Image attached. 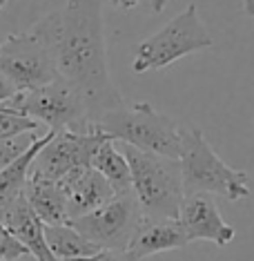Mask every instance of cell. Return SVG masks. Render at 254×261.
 Listing matches in <instances>:
<instances>
[{"instance_id":"obj_1","label":"cell","mask_w":254,"mask_h":261,"mask_svg":"<svg viewBox=\"0 0 254 261\" xmlns=\"http://www.w3.org/2000/svg\"><path fill=\"white\" fill-rule=\"evenodd\" d=\"M49 45L58 79L82 98L90 123L118 110L123 96L111 83L103 36V0H67L32 25Z\"/></svg>"},{"instance_id":"obj_2","label":"cell","mask_w":254,"mask_h":261,"mask_svg":"<svg viewBox=\"0 0 254 261\" xmlns=\"http://www.w3.org/2000/svg\"><path fill=\"white\" fill-rule=\"evenodd\" d=\"M181 181L183 197L212 194L228 201L250 197L247 174L234 170L212 150L205 134L199 127H181Z\"/></svg>"},{"instance_id":"obj_3","label":"cell","mask_w":254,"mask_h":261,"mask_svg":"<svg viewBox=\"0 0 254 261\" xmlns=\"http://www.w3.org/2000/svg\"><path fill=\"white\" fill-rule=\"evenodd\" d=\"M123 156L129 165L132 192L140 215L150 219H176L183 203V181L179 159L136 150L123 143Z\"/></svg>"},{"instance_id":"obj_4","label":"cell","mask_w":254,"mask_h":261,"mask_svg":"<svg viewBox=\"0 0 254 261\" xmlns=\"http://www.w3.org/2000/svg\"><path fill=\"white\" fill-rule=\"evenodd\" d=\"M111 141H121L136 150L179 159L181 154V125L161 114L150 103L121 105L103 114L94 123Z\"/></svg>"},{"instance_id":"obj_5","label":"cell","mask_w":254,"mask_h":261,"mask_svg":"<svg viewBox=\"0 0 254 261\" xmlns=\"http://www.w3.org/2000/svg\"><path fill=\"white\" fill-rule=\"evenodd\" d=\"M212 45H214V38L210 36L208 27L201 20L196 5L192 3L174 20H170L161 32L138 43L132 69L134 74L165 69L172 63L181 61L183 56L208 49Z\"/></svg>"},{"instance_id":"obj_6","label":"cell","mask_w":254,"mask_h":261,"mask_svg":"<svg viewBox=\"0 0 254 261\" xmlns=\"http://www.w3.org/2000/svg\"><path fill=\"white\" fill-rule=\"evenodd\" d=\"M0 108L34 118L40 125H47L51 132H61V129L85 132L92 127L82 98L63 79H54L36 90L14 94Z\"/></svg>"},{"instance_id":"obj_7","label":"cell","mask_w":254,"mask_h":261,"mask_svg":"<svg viewBox=\"0 0 254 261\" xmlns=\"http://www.w3.org/2000/svg\"><path fill=\"white\" fill-rule=\"evenodd\" d=\"M0 72L18 92L36 90L58 79L49 45L34 27L11 36L0 45Z\"/></svg>"},{"instance_id":"obj_8","label":"cell","mask_w":254,"mask_h":261,"mask_svg":"<svg viewBox=\"0 0 254 261\" xmlns=\"http://www.w3.org/2000/svg\"><path fill=\"white\" fill-rule=\"evenodd\" d=\"M140 217L143 215L136 197L129 190V192L114 194L107 203L67 223L74 225L85 239L96 243L100 250H127V243Z\"/></svg>"},{"instance_id":"obj_9","label":"cell","mask_w":254,"mask_h":261,"mask_svg":"<svg viewBox=\"0 0 254 261\" xmlns=\"http://www.w3.org/2000/svg\"><path fill=\"white\" fill-rule=\"evenodd\" d=\"M105 136L100 129L92 123L85 132H74V129H61L54 132L51 139L40 147L32 163V174L43 176V179L58 181L74 168H87L92 161V154L103 143Z\"/></svg>"},{"instance_id":"obj_10","label":"cell","mask_w":254,"mask_h":261,"mask_svg":"<svg viewBox=\"0 0 254 261\" xmlns=\"http://www.w3.org/2000/svg\"><path fill=\"white\" fill-rule=\"evenodd\" d=\"M176 219H179L183 232H185L187 243L205 239V241L216 243L218 248H223L236 237V230L228 221H223L212 194L183 197V203L179 207V217Z\"/></svg>"},{"instance_id":"obj_11","label":"cell","mask_w":254,"mask_h":261,"mask_svg":"<svg viewBox=\"0 0 254 261\" xmlns=\"http://www.w3.org/2000/svg\"><path fill=\"white\" fill-rule=\"evenodd\" d=\"M58 186H61L63 194H65L69 221L96 210V207L107 203V201L114 197L111 186L96 170L90 168V165H87V168L69 170L67 174L58 179Z\"/></svg>"},{"instance_id":"obj_12","label":"cell","mask_w":254,"mask_h":261,"mask_svg":"<svg viewBox=\"0 0 254 261\" xmlns=\"http://www.w3.org/2000/svg\"><path fill=\"white\" fill-rule=\"evenodd\" d=\"M183 246H187V239H185V232H183L179 219L140 217L132 232V239L127 243V252L136 261H140L158 252L179 250Z\"/></svg>"},{"instance_id":"obj_13","label":"cell","mask_w":254,"mask_h":261,"mask_svg":"<svg viewBox=\"0 0 254 261\" xmlns=\"http://www.w3.org/2000/svg\"><path fill=\"white\" fill-rule=\"evenodd\" d=\"M0 221L27 248V252L32 257H36V261H56V257L49 252V248L45 243V232H43L45 223L29 207L25 197H18L5 210H0Z\"/></svg>"},{"instance_id":"obj_14","label":"cell","mask_w":254,"mask_h":261,"mask_svg":"<svg viewBox=\"0 0 254 261\" xmlns=\"http://www.w3.org/2000/svg\"><path fill=\"white\" fill-rule=\"evenodd\" d=\"M22 197L29 203L38 219L45 225H56V223H67V203H65V194L58 181L43 179L29 172L27 186L22 190Z\"/></svg>"},{"instance_id":"obj_15","label":"cell","mask_w":254,"mask_h":261,"mask_svg":"<svg viewBox=\"0 0 254 261\" xmlns=\"http://www.w3.org/2000/svg\"><path fill=\"white\" fill-rule=\"evenodd\" d=\"M51 129H47V134L38 136L25 152L20 154L16 161H11L7 168L0 170V210H5L9 203H14L18 197H22V190L27 186L29 172H32V163L36 159V154L40 152L47 141L51 139Z\"/></svg>"},{"instance_id":"obj_16","label":"cell","mask_w":254,"mask_h":261,"mask_svg":"<svg viewBox=\"0 0 254 261\" xmlns=\"http://www.w3.org/2000/svg\"><path fill=\"white\" fill-rule=\"evenodd\" d=\"M90 168H94L103 176L105 181L111 186L114 194L129 192L132 190V176H129V165L125 161L121 150H116L114 141L105 139L103 143L96 147V152L92 154Z\"/></svg>"},{"instance_id":"obj_17","label":"cell","mask_w":254,"mask_h":261,"mask_svg":"<svg viewBox=\"0 0 254 261\" xmlns=\"http://www.w3.org/2000/svg\"><path fill=\"white\" fill-rule=\"evenodd\" d=\"M45 243L49 252L56 257V261L63 259H80L90 257V254L98 252L100 248L90 239H85L74 225L69 223H56V225H45Z\"/></svg>"},{"instance_id":"obj_18","label":"cell","mask_w":254,"mask_h":261,"mask_svg":"<svg viewBox=\"0 0 254 261\" xmlns=\"http://www.w3.org/2000/svg\"><path fill=\"white\" fill-rule=\"evenodd\" d=\"M38 127H40V123H36L34 118L0 108V141L11 139V136H18V134L36 132Z\"/></svg>"},{"instance_id":"obj_19","label":"cell","mask_w":254,"mask_h":261,"mask_svg":"<svg viewBox=\"0 0 254 261\" xmlns=\"http://www.w3.org/2000/svg\"><path fill=\"white\" fill-rule=\"evenodd\" d=\"M36 139H38L36 132H27V134H18V136L0 141V170L7 168L11 161H16Z\"/></svg>"},{"instance_id":"obj_20","label":"cell","mask_w":254,"mask_h":261,"mask_svg":"<svg viewBox=\"0 0 254 261\" xmlns=\"http://www.w3.org/2000/svg\"><path fill=\"white\" fill-rule=\"evenodd\" d=\"M0 254H3L5 261H14V259H20V257H25V254H29L27 248L5 228L3 221H0Z\"/></svg>"},{"instance_id":"obj_21","label":"cell","mask_w":254,"mask_h":261,"mask_svg":"<svg viewBox=\"0 0 254 261\" xmlns=\"http://www.w3.org/2000/svg\"><path fill=\"white\" fill-rule=\"evenodd\" d=\"M103 3H111L114 7H123V9H136L143 7L152 14H161L167 5V0H103Z\"/></svg>"},{"instance_id":"obj_22","label":"cell","mask_w":254,"mask_h":261,"mask_svg":"<svg viewBox=\"0 0 254 261\" xmlns=\"http://www.w3.org/2000/svg\"><path fill=\"white\" fill-rule=\"evenodd\" d=\"M63 261H136L127 250H98L90 257L80 259H63Z\"/></svg>"},{"instance_id":"obj_23","label":"cell","mask_w":254,"mask_h":261,"mask_svg":"<svg viewBox=\"0 0 254 261\" xmlns=\"http://www.w3.org/2000/svg\"><path fill=\"white\" fill-rule=\"evenodd\" d=\"M14 94H18V90L14 87V83H11L7 76L0 72V105L5 103V100H9Z\"/></svg>"},{"instance_id":"obj_24","label":"cell","mask_w":254,"mask_h":261,"mask_svg":"<svg viewBox=\"0 0 254 261\" xmlns=\"http://www.w3.org/2000/svg\"><path fill=\"white\" fill-rule=\"evenodd\" d=\"M243 11L254 18V0H243Z\"/></svg>"},{"instance_id":"obj_25","label":"cell","mask_w":254,"mask_h":261,"mask_svg":"<svg viewBox=\"0 0 254 261\" xmlns=\"http://www.w3.org/2000/svg\"><path fill=\"white\" fill-rule=\"evenodd\" d=\"M5 3H7V0H0V9H3V7H5Z\"/></svg>"},{"instance_id":"obj_26","label":"cell","mask_w":254,"mask_h":261,"mask_svg":"<svg viewBox=\"0 0 254 261\" xmlns=\"http://www.w3.org/2000/svg\"><path fill=\"white\" fill-rule=\"evenodd\" d=\"M0 261H5V259H3V254H0Z\"/></svg>"}]
</instances>
